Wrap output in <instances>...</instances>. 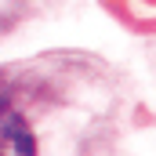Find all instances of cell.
<instances>
[{
	"mask_svg": "<svg viewBox=\"0 0 156 156\" xmlns=\"http://www.w3.org/2000/svg\"><path fill=\"white\" fill-rule=\"evenodd\" d=\"M0 156H37L33 127L4 98H0Z\"/></svg>",
	"mask_w": 156,
	"mask_h": 156,
	"instance_id": "obj_1",
	"label": "cell"
}]
</instances>
